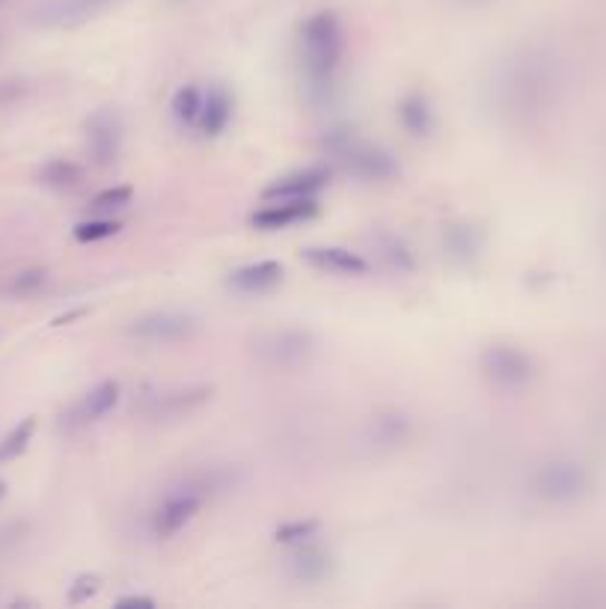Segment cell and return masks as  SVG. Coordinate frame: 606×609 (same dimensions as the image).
I'll return each instance as SVG.
<instances>
[{"instance_id": "1", "label": "cell", "mask_w": 606, "mask_h": 609, "mask_svg": "<svg viewBox=\"0 0 606 609\" xmlns=\"http://www.w3.org/2000/svg\"><path fill=\"white\" fill-rule=\"evenodd\" d=\"M345 55V33L339 24L336 12H315L301 30V63L306 81L315 90L333 84Z\"/></svg>"}, {"instance_id": "2", "label": "cell", "mask_w": 606, "mask_h": 609, "mask_svg": "<svg viewBox=\"0 0 606 609\" xmlns=\"http://www.w3.org/2000/svg\"><path fill=\"white\" fill-rule=\"evenodd\" d=\"M212 488L208 475H199L196 482H187L176 491H169L164 500L158 502V509L152 511V536L160 541L176 538L185 527H190V520L199 514L205 502V491Z\"/></svg>"}, {"instance_id": "3", "label": "cell", "mask_w": 606, "mask_h": 609, "mask_svg": "<svg viewBox=\"0 0 606 609\" xmlns=\"http://www.w3.org/2000/svg\"><path fill=\"white\" fill-rule=\"evenodd\" d=\"M312 351H315V336L310 331H297V327L265 331L253 340V354L265 366L274 369L301 366V363L312 357Z\"/></svg>"}, {"instance_id": "4", "label": "cell", "mask_w": 606, "mask_h": 609, "mask_svg": "<svg viewBox=\"0 0 606 609\" xmlns=\"http://www.w3.org/2000/svg\"><path fill=\"white\" fill-rule=\"evenodd\" d=\"M328 149L333 153V158H339V164L351 170L360 179L383 181L399 176V164L392 161L390 153L383 149H374V146H365L360 140H354L351 135H336L330 137Z\"/></svg>"}, {"instance_id": "5", "label": "cell", "mask_w": 606, "mask_h": 609, "mask_svg": "<svg viewBox=\"0 0 606 609\" xmlns=\"http://www.w3.org/2000/svg\"><path fill=\"white\" fill-rule=\"evenodd\" d=\"M196 331H199V318L190 313H176V310L146 313L128 327L134 340L152 342V345H169V342L190 340Z\"/></svg>"}, {"instance_id": "6", "label": "cell", "mask_w": 606, "mask_h": 609, "mask_svg": "<svg viewBox=\"0 0 606 609\" xmlns=\"http://www.w3.org/2000/svg\"><path fill=\"white\" fill-rule=\"evenodd\" d=\"M481 372L502 390H517L532 377V360L511 345H490L481 354Z\"/></svg>"}, {"instance_id": "7", "label": "cell", "mask_w": 606, "mask_h": 609, "mask_svg": "<svg viewBox=\"0 0 606 609\" xmlns=\"http://www.w3.org/2000/svg\"><path fill=\"white\" fill-rule=\"evenodd\" d=\"M87 144L89 153L98 164H110L119 158L123 149V119L110 108L96 110L87 122Z\"/></svg>"}, {"instance_id": "8", "label": "cell", "mask_w": 606, "mask_h": 609, "mask_svg": "<svg viewBox=\"0 0 606 609\" xmlns=\"http://www.w3.org/2000/svg\"><path fill=\"white\" fill-rule=\"evenodd\" d=\"M319 215V203L312 197L306 199H276L274 206H265L262 212L250 217V224L262 229V233H276V229H285V226L303 224L310 217Z\"/></svg>"}, {"instance_id": "9", "label": "cell", "mask_w": 606, "mask_h": 609, "mask_svg": "<svg viewBox=\"0 0 606 609\" xmlns=\"http://www.w3.org/2000/svg\"><path fill=\"white\" fill-rule=\"evenodd\" d=\"M119 404V384L116 381H105L96 390H89L69 413H66V429H84L89 422H98L101 416L114 411Z\"/></svg>"}, {"instance_id": "10", "label": "cell", "mask_w": 606, "mask_h": 609, "mask_svg": "<svg viewBox=\"0 0 606 609\" xmlns=\"http://www.w3.org/2000/svg\"><path fill=\"white\" fill-rule=\"evenodd\" d=\"M303 259L312 268L324 271V274H339V277H363L369 274V262L360 253H351L345 247H306Z\"/></svg>"}, {"instance_id": "11", "label": "cell", "mask_w": 606, "mask_h": 609, "mask_svg": "<svg viewBox=\"0 0 606 609\" xmlns=\"http://www.w3.org/2000/svg\"><path fill=\"white\" fill-rule=\"evenodd\" d=\"M330 173L321 170V167H310V170H297L292 176H283L276 179L274 185H267L262 197L267 203H276V199H306L315 197L321 188H328Z\"/></svg>"}, {"instance_id": "12", "label": "cell", "mask_w": 606, "mask_h": 609, "mask_svg": "<svg viewBox=\"0 0 606 609\" xmlns=\"http://www.w3.org/2000/svg\"><path fill=\"white\" fill-rule=\"evenodd\" d=\"M532 491L547 502L568 500L579 491V473L570 464H547L535 473Z\"/></svg>"}, {"instance_id": "13", "label": "cell", "mask_w": 606, "mask_h": 609, "mask_svg": "<svg viewBox=\"0 0 606 609\" xmlns=\"http://www.w3.org/2000/svg\"><path fill=\"white\" fill-rule=\"evenodd\" d=\"M280 283H283V265L274 259L244 265L229 277V286L241 295H262V292H271Z\"/></svg>"}, {"instance_id": "14", "label": "cell", "mask_w": 606, "mask_h": 609, "mask_svg": "<svg viewBox=\"0 0 606 609\" xmlns=\"http://www.w3.org/2000/svg\"><path fill=\"white\" fill-rule=\"evenodd\" d=\"M212 399V386H187V390H173L152 399L149 416L152 420H176L182 413L194 411L203 402Z\"/></svg>"}, {"instance_id": "15", "label": "cell", "mask_w": 606, "mask_h": 609, "mask_svg": "<svg viewBox=\"0 0 606 609\" xmlns=\"http://www.w3.org/2000/svg\"><path fill=\"white\" fill-rule=\"evenodd\" d=\"M333 571V556L324 550V547L303 541L301 550L289 559V573H292L297 582H321L324 577H330Z\"/></svg>"}, {"instance_id": "16", "label": "cell", "mask_w": 606, "mask_h": 609, "mask_svg": "<svg viewBox=\"0 0 606 609\" xmlns=\"http://www.w3.org/2000/svg\"><path fill=\"white\" fill-rule=\"evenodd\" d=\"M232 96L226 92V87L221 84H214L208 87V92L203 96V110H199V119H196V126L203 128L205 137H217L226 131V126L232 122Z\"/></svg>"}, {"instance_id": "17", "label": "cell", "mask_w": 606, "mask_h": 609, "mask_svg": "<svg viewBox=\"0 0 606 609\" xmlns=\"http://www.w3.org/2000/svg\"><path fill=\"white\" fill-rule=\"evenodd\" d=\"M114 3H119V0H53L51 7L42 12V21L45 24L71 28V24H80V21L96 19L98 12H105Z\"/></svg>"}, {"instance_id": "18", "label": "cell", "mask_w": 606, "mask_h": 609, "mask_svg": "<svg viewBox=\"0 0 606 609\" xmlns=\"http://www.w3.org/2000/svg\"><path fill=\"white\" fill-rule=\"evenodd\" d=\"M410 438V422L401 413H390V416H378L369 422V429L363 434V443L374 449V452H390V449L401 446Z\"/></svg>"}, {"instance_id": "19", "label": "cell", "mask_w": 606, "mask_h": 609, "mask_svg": "<svg viewBox=\"0 0 606 609\" xmlns=\"http://www.w3.org/2000/svg\"><path fill=\"white\" fill-rule=\"evenodd\" d=\"M399 119L401 126H404V131L413 137H428L434 131V110H431L426 96H419V92H413V96H408V99L401 101Z\"/></svg>"}, {"instance_id": "20", "label": "cell", "mask_w": 606, "mask_h": 609, "mask_svg": "<svg viewBox=\"0 0 606 609\" xmlns=\"http://www.w3.org/2000/svg\"><path fill=\"white\" fill-rule=\"evenodd\" d=\"M33 434H36V420H33V416H27V420L18 422L16 429L9 431L7 438L0 440V466L9 464L12 458L21 455V452L27 449V443L33 440Z\"/></svg>"}, {"instance_id": "21", "label": "cell", "mask_w": 606, "mask_h": 609, "mask_svg": "<svg viewBox=\"0 0 606 609\" xmlns=\"http://www.w3.org/2000/svg\"><path fill=\"white\" fill-rule=\"evenodd\" d=\"M199 110H203V92L196 90L194 84H187L173 96V117L182 122V126H194L199 119Z\"/></svg>"}, {"instance_id": "22", "label": "cell", "mask_w": 606, "mask_h": 609, "mask_svg": "<svg viewBox=\"0 0 606 609\" xmlns=\"http://www.w3.org/2000/svg\"><path fill=\"white\" fill-rule=\"evenodd\" d=\"M45 185H51V188H71V185H78L84 179V170H80L78 164L69 161H51L42 170Z\"/></svg>"}, {"instance_id": "23", "label": "cell", "mask_w": 606, "mask_h": 609, "mask_svg": "<svg viewBox=\"0 0 606 609\" xmlns=\"http://www.w3.org/2000/svg\"><path fill=\"white\" fill-rule=\"evenodd\" d=\"M319 532V520H292V523H283V527L276 529L274 538L280 544H303V541H310Z\"/></svg>"}, {"instance_id": "24", "label": "cell", "mask_w": 606, "mask_h": 609, "mask_svg": "<svg viewBox=\"0 0 606 609\" xmlns=\"http://www.w3.org/2000/svg\"><path fill=\"white\" fill-rule=\"evenodd\" d=\"M123 226L116 224V220H87V224L75 226V238L80 244H96L105 242V238H114Z\"/></svg>"}, {"instance_id": "25", "label": "cell", "mask_w": 606, "mask_h": 609, "mask_svg": "<svg viewBox=\"0 0 606 609\" xmlns=\"http://www.w3.org/2000/svg\"><path fill=\"white\" fill-rule=\"evenodd\" d=\"M134 190L128 188V185H116V188H107L101 190V194H96L92 197V212H119V208H125L128 203H131Z\"/></svg>"}, {"instance_id": "26", "label": "cell", "mask_w": 606, "mask_h": 609, "mask_svg": "<svg viewBox=\"0 0 606 609\" xmlns=\"http://www.w3.org/2000/svg\"><path fill=\"white\" fill-rule=\"evenodd\" d=\"M101 591V577L98 573H80L78 580L71 582L69 603H87Z\"/></svg>"}, {"instance_id": "27", "label": "cell", "mask_w": 606, "mask_h": 609, "mask_svg": "<svg viewBox=\"0 0 606 609\" xmlns=\"http://www.w3.org/2000/svg\"><path fill=\"white\" fill-rule=\"evenodd\" d=\"M42 283H45V271H30V274H21V277L16 279V288L18 292H25V288L42 286Z\"/></svg>"}, {"instance_id": "28", "label": "cell", "mask_w": 606, "mask_h": 609, "mask_svg": "<svg viewBox=\"0 0 606 609\" xmlns=\"http://www.w3.org/2000/svg\"><path fill=\"white\" fill-rule=\"evenodd\" d=\"M119 607H143V609H152L155 607V600L152 598H143V595H128V598H119Z\"/></svg>"}, {"instance_id": "29", "label": "cell", "mask_w": 606, "mask_h": 609, "mask_svg": "<svg viewBox=\"0 0 606 609\" xmlns=\"http://www.w3.org/2000/svg\"><path fill=\"white\" fill-rule=\"evenodd\" d=\"M3 497H7V484L0 482V502H3Z\"/></svg>"}]
</instances>
